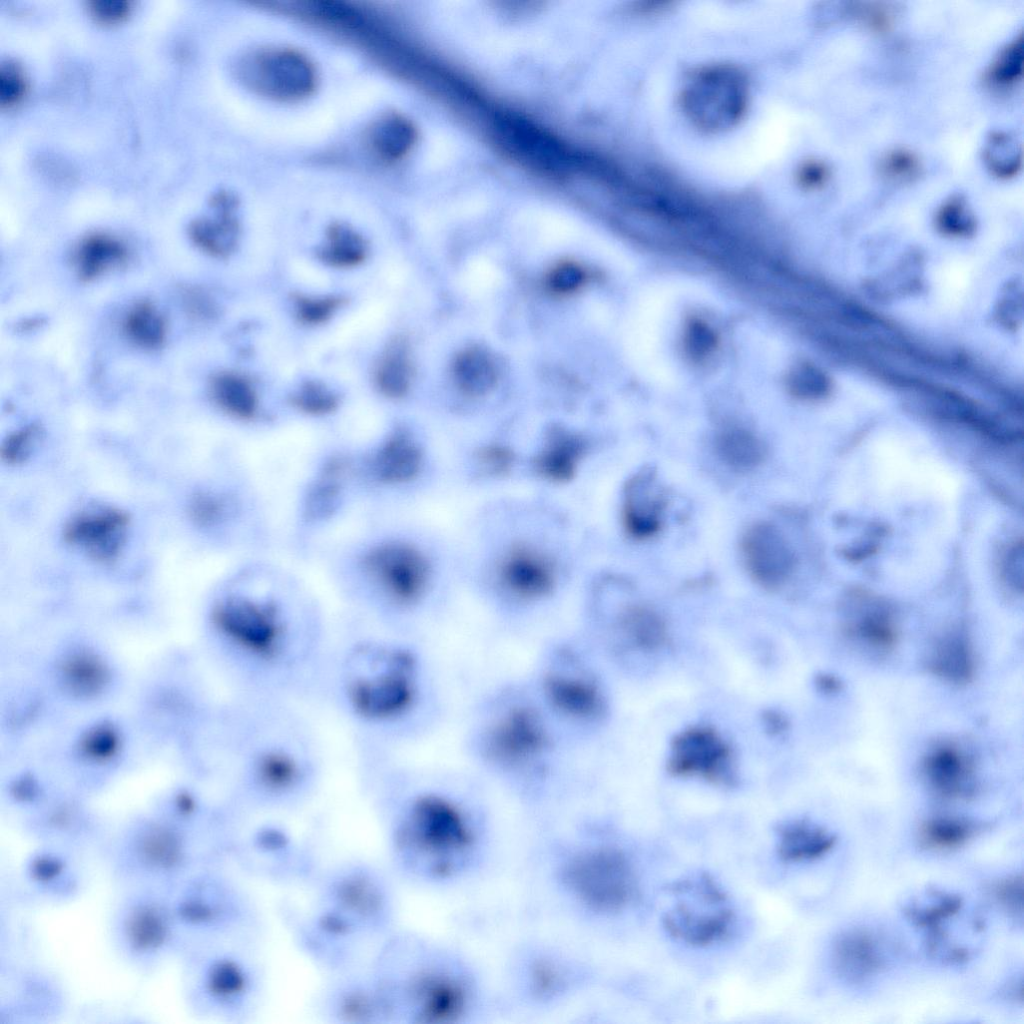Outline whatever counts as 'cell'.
I'll return each mask as SVG.
<instances>
[{"label":"cell","mask_w":1024,"mask_h":1024,"mask_svg":"<svg viewBox=\"0 0 1024 1024\" xmlns=\"http://www.w3.org/2000/svg\"><path fill=\"white\" fill-rule=\"evenodd\" d=\"M208 621L237 695L320 702L334 627L316 592L272 555L242 558Z\"/></svg>","instance_id":"6da1fadb"},{"label":"cell","mask_w":1024,"mask_h":1024,"mask_svg":"<svg viewBox=\"0 0 1024 1024\" xmlns=\"http://www.w3.org/2000/svg\"><path fill=\"white\" fill-rule=\"evenodd\" d=\"M320 702L347 726L354 746L397 753L434 732L445 711L420 637L346 612L334 627Z\"/></svg>","instance_id":"7a4b0ae2"},{"label":"cell","mask_w":1024,"mask_h":1024,"mask_svg":"<svg viewBox=\"0 0 1024 1024\" xmlns=\"http://www.w3.org/2000/svg\"><path fill=\"white\" fill-rule=\"evenodd\" d=\"M464 754L483 778L527 803L568 790L580 752L554 724L524 674L496 681L473 702L462 736Z\"/></svg>","instance_id":"3957f363"},{"label":"cell","mask_w":1024,"mask_h":1024,"mask_svg":"<svg viewBox=\"0 0 1024 1024\" xmlns=\"http://www.w3.org/2000/svg\"><path fill=\"white\" fill-rule=\"evenodd\" d=\"M421 533L393 518L363 525L325 545V575L345 612L368 623L419 636L434 614L435 564Z\"/></svg>","instance_id":"277c9868"},{"label":"cell","mask_w":1024,"mask_h":1024,"mask_svg":"<svg viewBox=\"0 0 1024 1024\" xmlns=\"http://www.w3.org/2000/svg\"><path fill=\"white\" fill-rule=\"evenodd\" d=\"M227 714L234 787L248 808H294L318 791L324 751L302 705L237 695Z\"/></svg>","instance_id":"5b68a950"},{"label":"cell","mask_w":1024,"mask_h":1024,"mask_svg":"<svg viewBox=\"0 0 1024 1024\" xmlns=\"http://www.w3.org/2000/svg\"><path fill=\"white\" fill-rule=\"evenodd\" d=\"M602 662L575 629L543 640L524 673L541 706L580 753L596 741L610 713Z\"/></svg>","instance_id":"8992f818"},{"label":"cell","mask_w":1024,"mask_h":1024,"mask_svg":"<svg viewBox=\"0 0 1024 1024\" xmlns=\"http://www.w3.org/2000/svg\"><path fill=\"white\" fill-rule=\"evenodd\" d=\"M359 509L355 441L317 444L300 475L290 509L286 545L297 560L319 554L326 539Z\"/></svg>","instance_id":"52a82bcc"},{"label":"cell","mask_w":1024,"mask_h":1024,"mask_svg":"<svg viewBox=\"0 0 1024 1024\" xmlns=\"http://www.w3.org/2000/svg\"><path fill=\"white\" fill-rule=\"evenodd\" d=\"M355 464L359 509L368 516L393 515L424 484L429 454L415 429L393 422L355 441Z\"/></svg>","instance_id":"ba28073f"},{"label":"cell","mask_w":1024,"mask_h":1024,"mask_svg":"<svg viewBox=\"0 0 1024 1024\" xmlns=\"http://www.w3.org/2000/svg\"><path fill=\"white\" fill-rule=\"evenodd\" d=\"M560 881L576 903L598 914L622 911L637 894L629 858L612 845H586L572 851L560 865Z\"/></svg>","instance_id":"9c48e42d"},{"label":"cell","mask_w":1024,"mask_h":1024,"mask_svg":"<svg viewBox=\"0 0 1024 1024\" xmlns=\"http://www.w3.org/2000/svg\"><path fill=\"white\" fill-rule=\"evenodd\" d=\"M492 596L496 614L509 625L535 619L557 592L556 567L545 553L527 546L509 551L500 564Z\"/></svg>","instance_id":"30bf717a"},{"label":"cell","mask_w":1024,"mask_h":1024,"mask_svg":"<svg viewBox=\"0 0 1024 1024\" xmlns=\"http://www.w3.org/2000/svg\"><path fill=\"white\" fill-rule=\"evenodd\" d=\"M679 98L682 111L693 125L716 133L743 118L749 103V84L739 68L709 64L687 76Z\"/></svg>","instance_id":"8fae6325"},{"label":"cell","mask_w":1024,"mask_h":1024,"mask_svg":"<svg viewBox=\"0 0 1024 1024\" xmlns=\"http://www.w3.org/2000/svg\"><path fill=\"white\" fill-rule=\"evenodd\" d=\"M672 890L682 891L697 901H677L662 915L667 934L691 947H707L730 936L735 921L734 911L727 905V896L708 874L701 873L673 883Z\"/></svg>","instance_id":"7c38bea8"},{"label":"cell","mask_w":1024,"mask_h":1024,"mask_svg":"<svg viewBox=\"0 0 1024 1024\" xmlns=\"http://www.w3.org/2000/svg\"><path fill=\"white\" fill-rule=\"evenodd\" d=\"M237 74L253 92L281 102L307 98L318 81L313 62L302 52L286 47L248 52L239 60Z\"/></svg>","instance_id":"4fadbf2b"},{"label":"cell","mask_w":1024,"mask_h":1024,"mask_svg":"<svg viewBox=\"0 0 1024 1024\" xmlns=\"http://www.w3.org/2000/svg\"><path fill=\"white\" fill-rule=\"evenodd\" d=\"M411 1015L424 1023H452L465 1016L472 1003L470 984L445 967L418 972L406 989Z\"/></svg>","instance_id":"5bb4252c"},{"label":"cell","mask_w":1024,"mask_h":1024,"mask_svg":"<svg viewBox=\"0 0 1024 1024\" xmlns=\"http://www.w3.org/2000/svg\"><path fill=\"white\" fill-rule=\"evenodd\" d=\"M130 523L119 508L98 506L74 514L64 525V541L90 558L111 563L121 554Z\"/></svg>","instance_id":"9a60e30c"},{"label":"cell","mask_w":1024,"mask_h":1024,"mask_svg":"<svg viewBox=\"0 0 1024 1024\" xmlns=\"http://www.w3.org/2000/svg\"><path fill=\"white\" fill-rule=\"evenodd\" d=\"M741 547L750 575L765 588L780 587L793 573V550L775 525L769 522L753 524L743 535Z\"/></svg>","instance_id":"2e32d148"},{"label":"cell","mask_w":1024,"mask_h":1024,"mask_svg":"<svg viewBox=\"0 0 1024 1024\" xmlns=\"http://www.w3.org/2000/svg\"><path fill=\"white\" fill-rule=\"evenodd\" d=\"M843 630L852 641L877 653L892 651L898 642L892 608L868 593L857 592L849 597Z\"/></svg>","instance_id":"e0dca14e"},{"label":"cell","mask_w":1024,"mask_h":1024,"mask_svg":"<svg viewBox=\"0 0 1024 1024\" xmlns=\"http://www.w3.org/2000/svg\"><path fill=\"white\" fill-rule=\"evenodd\" d=\"M922 772L929 787L946 799H967L975 793L974 759L956 742L932 746L923 757Z\"/></svg>","instance_id":"ac0fdd59"},{"label":"cell","mask_w":1024,"mask_h":1024,"mask_svg":"<svg viewBox=\"0 0 1024 1024\" xmlns=\"http://www.w3.org/2000/svg\"><path fill=\"white\" fill-rule=\"evenodd\" d=\"M237 199L228 191H219L210 200L211 213L195 218L189 225L191 241L214 257L229 255L237 242L239 225Z\"/></svg>","instance_id":"d6986e66"},{"label":"cell","mask_w":1024,"mask_h":1024,"mask_svg":"<svg viewBox=\"0 0 1024 1024\" xmlns=\"http://www.w3.org/2000/svg\"><path fill=\"white\" fill-rule=\"evenodd\" d=\"M210 394L217 409L233 423L257 431L269 425L255 388L242 376L224 372L216 375Z\"/></svg>","instance_id":"ffe728a7"},{"label":"cell","mask_w":1024,"mask_h":1024,"mask_svg":"<svg viewBox=\"0 0 1024 1024\" xmlns=\"http://www.w3.org/2000/svg\"><path fill=\"white\" fill-rule=\"evenodd\" d=\"M927 666L930 672L947 683L965 685L972 681L976 660L968 633L953 628L939 635L932 644Z\"/></svg>","instance_id":"44dd1931"},{"label":"cell","mask_w":1024,"mask_h":1024,"mask_svg":"<svg viewBox=\"0 0 1024 1024\" xmlns=\"http://www.w3.org/2000/svg\"><path fill=\"white\" fill-rule=\"evenodd\" d=\"M835 842L831 832L804 820L782 824L776 830V851L784 862L817 859L829 852Z\"/></svg>","instance_id":"7402d4cb"},{"label":"cell","mask_w":1024,"mask_h":1024,"mask_svg":"<svg viewBox=\"0 0 1024 1024\" xmlns=\"http://www.w3.org/2000/svg\"><path fill=\"white\" fill-rule=\"evenodd\" d=\"M833 955L840 975L853 982L876 974L884 961L879 943L865 931H852L841 936Z\"/></svg>","instance_id":"603a6c76"},{"label":"cell","mask_w":1024,"mask_h":1024,"mask_svg":"<svg viewBox=\"0 0 1024 1024\" xmlns=\"http://www.w3.org/2000/svg\"><path fill=\"white\" fill-rule=\"evenodd\" d=\"M129 257V249L123 241L110 234L93 233L76 247L74 266L80 280L90 282L124 265Z\"/></svg>","instance_id":"cb8c5ba5"},{"label":"cell","mask_w":1024,"mask_h":1024,"mask_svg":"<svg viewBox=\"0 0 1024 1024\" xmlns=\"http://www.w3.org/2000/svg\"><path fill=\"white\" fill-rule=\"evenodd\" d=\"M651 480L647 476L635 478L627 488L623 522L627 532L637 539L651 537L661 527L664 502L651 490Z\"/></svg>","instance_id":"d4e9b609"},{"label":"cell","mask_w":1024,"mask_h":1024,"mask_svg":"<svg viewBox=\"0 0 1024 1024\" xmlns=\"http://www.w3.org/2000/svg\"><path fill=\"white\" fill-rule=\"evenodd\" d=\"M415 140L412 124L397 113H386L375 119L366 131L370 152L381 162L393 163L402 159Z\"/></svg>","instance_id":"484cf974"},{"label":"cell","mask_w":1024,"mask_h":1024,"mask_svg":"<svg viewBox=\"0 0 1024 1024\" xmlns=\"http://www.w3.org/2000/svg\"><path fill=\"white\" fill-rule=\"evenodd\" d=\"M585 449L580 436L562 430L553 432L536 457V469L547 479L567 480L574 475Z\"/></svg>","instance_id":"4316f807"},{"label":"cell","mask_w":1024,"mask_h":1024,"mask_svg":"<svg viewBox=\"0 0 1024 1024\" xmlns=\"http://www.w3.org/2000/svg\"><path fill=\"white\" fill-rule=\"evenodd\" d=\"M715 448L720 459L735 470L747 471L760 465L766 456V447L752 432L729 427L718 433Z\"/></svg>","instance_id":"83f0119b"},{"label":"cell","mask_w":1024,"mask_h":1024,"mask_svg":"<svg viewBox=\"0 0 1024 1024\" xmlns=\"http://www.w3.org/2000/svg\"><path fill=\"white\" fill-rule=\"evenodd\" d=\"M412 366L402 340L392 342L380 357L375 372L376 387L388 400L403 398L410 387Z\"/></svg>","instance_id":"f1b7e54d"},{"label":"cell","mask_w":1024,"mask_h":1024,"mask_svg":"<svg viewBox=\"0 0 1024 1024\" xmlns=\"http://www.w3.org/2000/svg\"><path fill=\"white\" fill-rule=\"evenodd\" d=\"M453 372L457 386L470 396L488 393L497 379L496 366L492 358L478 348L461 352L455 359Z\"/></svg>","instance_id":"f546056e"},{"label":"cell","mask_w":1024,"mask_h":1024,"mask_svg":"<svg viewBox=\"0 0 1024 1024\" xmlns=\"http://www.w3.org/2000/svg\"><path fill=\"white\" fill-rule=\"evenodd\" d=\"M1023 36L1020 33L1005 44L992 58L983 73L985 86L994 92L1006 93L1022 80Z\"/></svg>","instance_id":"4dcf8cb0"},{"label":"cell","mask_w":1024,"mask_h":1024,"mask_svg":"<svg viewBox=\"0 0 1024 1024\" xmlns=\"http://www.w3.org/2000/svg\"><path fill=\"white\" fill-rule=\"evenodd\" d=\"M126 933L137 951H151L162 946L168 937V923L163 912L153 905L135 908L128 916Z\"/></svg>","instance_id":"1f68e13d"},{"label":"cell","mask_w":1024,"mask_h":1024,"mask_svg":"<svg viewBox=\"0 0 1024 1024\" xmlns=\"http://www.w3.org/2000/svg\"><path fill=\"white\" fill-rule=\"evenodd\" d=\"M981 825L959 817H936L925 822L920 830L922 846L933 850H951L975 837Z\"/></svg>","instance_id":"d6a6232c"},{"label":"cell","mask_w":1024,"mask_h":1024,"mask_svg":"<svg viewBox=\"0 0 1024 1024\" xmlns=\"http://www.w3.org/2000/svg\"><path fill=\"white\" fill-rule=\"evenodd\" d=\"M123 327L128 338L142 348H158L166 339L165 318L148 301L138 302L129 309Z\"/></svg>","instance_id":"836d02e7"},{"label":"cell","mask_w":1024,"mask_h":1024,"mask_svg":"<svg viewBox=\"0 0 1024 1024\" xmlns=\"http://www.w3.org/2000/svg\"><path fill=\"white\" fill-rule=\"evenodd\" d=\"M961 906L962 900L959 896L936 891L928 903L908 906L906 914L916 926L929 930L931 946L940 939L942 921L957 914Z\"/></svg>","instance_id":"e575fe53"},{"label":"cell","mask_w":1024,"mask_h":1024,"mask_svg":"<svg viewBox=\"0 0 1024 1024\" xmlns=\"http://www.w3.org/2000/svg\"><path fill=\"white\" fill-rule=\"evenodd\" d=\"M138 851L145 863L156 868L168 869L180 862L182 842L169 828L155 826L140 837Z\"/></svg>","instance_id":"d590c367"},{"label":"cell","mask_w":1024,"mask_h":1024,"mask_svg":"<svg viewBox=\"0 0 1024 1024\" xmlns=\"http://www.w3.org/2000/svg\"><path fill=\"white\" fill-rule=\"evenodd\" d=\"M366 254L363 238L346 225L335 224L327 234L321 250L322 259L335 267H351L360 263Z\"/></svg>","instance_id":"8d00e7d4"},{"label":"cell","mask_w":1024,"mask_h":1024,"mask_svg":"<svg viewBox=\"0 0 1024 1024\" xmlns=\"http://www.w3.org/2000/svg\"><path fill=\"white\" fill-rule=\"evenodd\" d=\"M983 158L990 172L1001 179L1017 175L1022 166V150L1008 133H991L986 141Z\"/></svg>","instance_id":"74e56055"},{"label":"cell","mask_w":1024,"mask_h":1024,"mask_svg":"<svg viewBox=\"0 0 1024 1024\" xmlns=\"http://www.w3.org/2000/svg\"><path fill=\"white\" fill-rule=\"evenodd\" d=\"M292 410L311 421H327L336 415L341 401L336 393L322 384H306L290 399Z\"/></svg>","instance_id":"f35d334b"},{"label":"cell","mask_w":1024,"mask_h":1024,"mask_svg":"<svg viewBox=\"0 0 1024 1024\" xmlns=\"http://www.w3.org/2000/svg\"><path fill=\"white\" fill-rule=\"evenodd\" d=\"M62 668L66 685L80 695L98 692L107 681L104 665L91 655H75L66 660Z\"/></svg>","instance_id":"ab89813d"},{"label":"cell","mask_w":1024,"mask_h":1024,"mask_svg":"<svg viewBox=\"0 0 1024 1024\" xmlns=\"http://www.w3.org/2000/svg\"><path fill=\"white\" fill-rule=\"evenodd\" d=\"M877 170L886 182L906 185L920 178L923 174V164L919 156L911 150L894 148L880 156Z\"/></svg>","instance_id":"60d3db41"},{"label":"cell","mask_w":1024,"mask_h":1024,"mask_svg":"<svg viewBox=\"0 0 1024 1024\" xmlns=\"http://www.w3.org/2000/svg\"><path fill=\"white\" fill-rule=\"evenodd\" d=\"M847 11L855 21L874 33L889 32L896 21L895 9L885 2L852 3Z\"/></svg>","instance_id":"b9f144b4"},{"label":"cell","mask_w":1024,"mask_h":1024,"mask_svg":"<svg viewBox=\"0 0 1024 1024\" xmlns=\"http://www.w3.org/2000/svg\"><path fill=\"white\" fill-rule=\"evenodd\" d=\"M42 431L36 424H30L10 433L2 442L0 455L9 465L27 461L41 438Z\"/></svg>","instance_id":"7bdbcfd3"},{"label":"cell","mask_w":1024,"mask_h":1024,"mask_svg":"<svg viewBox=\"0 0 1024 1024\" xmlns=\"http://www.w3.org/2000/svg\"><path fill=\"white\" fill-rule=\"evenodd\" d=\"M26 90V79L22 68L14 61L7 60L0 65V104L10 106L17 103Z\"/></svg>","instance_id":"ee69618b"},{"label":"cell","mask_w":1024,"mask_h":1024,"mask_svg":"<svg viewBox=\"0 0 1024 1024\" xmlns=\"http://www.w3.org/2000/svg\"><path fill=\"white\" fill-rule=\"evenodd\" d=\"M242 986V978L237 966L232 962L223 961L217 963L210 971L208 977V989L217 997H229L239 992Z\"/></svg>","instance_id":"f6af8a7d"},{"label":"cell","mask_w":1024,"mask_h":1024,"mask_svg":"<svg viewBox=\"0 0 1024 1024\" xmlns=\"http://www.w3.org/2000/svg\"><path fill=\"white\" fill-rule=\"evenodd\" d=\"M939 225L950 231H964L972 226V217L966 201L960 196L946 200L938 212Z\"/></svg>","instance_id":"bcb514c9"},{"label":"cell","mask_w":1024,"mask_h":1024,"mask_svg":"<svg viewBox=\"0 0 1024 1024\" xmlns=\"http://www.w3.org/2000/svg\"><path fill=\"white\" fill-rule=\"evenodd\" d=\"M585 280V272L574 262H563L554 267L548 276L551 290L567 294L577 290Z\"/></svg>","instance_id":"7dc6e473"},{"label":"cell","mask_w":1024,"mask_h":1024,"mask_svg":"<svg viewBox=\"0 0 1024 1024\" xmlns=\"http://www.w3.org/2000/svg\"><path fill=\"white\" fill-rule=\"evenodd\" d=\"M831 170L822 160L808 159L803 161L796 171L798 185L809 191L823 188L830 180Z\"/></svg>","instance_id":"c3c4849f"},{"label":"cell","mask_w":1024,"mask_h":1024,"mask_svg":"<svg viewBox=\"0 0 1024 1024\" xmlns=\"http://www.w3.org/2000/svg\"><path fill=\"white\" fill-rule=\"evenodd\" d=\"M117 745V736L112 729L98 727L87 734L83 742V749L90 757L105 759L114 754Z\"/></svg>","instance_id":"681fc988"},{"label":"cell","mask_w":1024,"mask_h":1024,"mask_svg":"<svg viewBox=\"0 0 1024 1024\" xmlns=\"http://www.w3.org/2000/svg\"><path fill=\"white\" fill-rule=\"evenodd\" d=\"M339 300L334 298H304L297 305L298 315L309 323H320L337 309Z\"/></svg>","instance_id":"f907efd6"},{"label":"cell","mask_w":1024,"mask_h":1024,"mask_svg":"<svg viewBox=\"0 0 1024 1024\" xmlns=\"http://www.w3.org/2000/svg\"><path fill=\"white\" fill-rule=\"evenodd\" d=\"M89 10L94 17L103 22L119 21L129 13V0H89Z\"/></svg>","instance_id":"816d5d0a"},{"label":"cell","mask_w":1024,"mask_h":1024,"mask_svg":"<svg viewBox=\"0 0 1024 1024\" xmlns=\"http://www.w3.org/2000/svg\"><path fill=\"white\" fill-rule=\"evenodd\" d=\"M689 330L688 339L691 354L697 357H704L715 345V336L705 325L700 322L693 323Z\"/></svg>","instance_id":"f5cc1de1"},{"label":"cell","mask_w":1024,"mask_h":1024,"mask_svg":"<svg viewBox=\"0 0 1024 1024\" xmlns=\"http://www.w3.org/2000/svg\"><path fill=\"white\" fill-rule=\"evenodd\" d=\"M62 871V861L53 856L37 857L31 865L32 877L40 882H50L57 878Z\"/></svg>","instance_id":"db71d44e"},{"label":"cell","mask_w":1024,"mask_h":1024,"mask_svg":"<svg viewBox=\"0 0 1024 1024\" xmlns=\"http://www.w3.org/2000/svg\"><path fill=\"white\" fill-rule=\"evenodd\" d=\"M1005 577L1014 588L1022 586V545H1012L1003 558Z\"/></svg>","instance_id":"11a10c76"},{"label":"cell","mask_w":1024,"mask_h":1024,"mask_svg":"<svg viewBox=\"0 0 1024 1024\" xmlns=\"http://www.w3.org/2000/svg\"><path fill=\"white\" fill-rule=\"evenodd\" d=\"M996 896L1002 905L1016 911L1017 905L1022 907V880L1014 878L1001 882L996 888Z\"/></svg>","instance_id":"9f6ffc18"},{"label":"cell","mask_w":1024,"mask_h":1024,"mask_svg":"<svg viewBox=\"0 0 1024 1024\" xmlns=\"http://www.w3.org/2000/svg\"><path fill=\"white\" fill-rule=\"evenodd\" d=\"M179 915L190 923H203L212 918L213 910L200 901H187L179 907Z\"/></svg>","instance_id":"6f0895ef"},{"label":"cell","mask_w":1024,"mask_h":1024,"mask_svg":"<svg viewBox=\"0 0 1024 1024\" xmlns=\"http://www.w3.org/2000/svg\"><path fill=\"white\" fill-rule=\"evenodd\" d=\"M177 807L182 814H190L195 808V802L189 795H182L177 800Z\"/></svg>","instance_id":"680465c9"}]
</instances>
